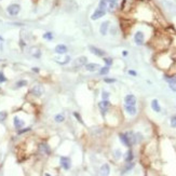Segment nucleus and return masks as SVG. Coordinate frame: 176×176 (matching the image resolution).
I'll return each mask as SVG.
<instances>
[{
    "label": "nucleus",
    "mask_w": 176,
    "mask_h": 176,
    "mask_svg": "<svg viewBox=\"0 0 176 176\" xmlns=\"http://www.w3.org/2000/svg\"><path fill=\"white\" fill-rule=\"evenodd\" d=\"M107 5H108V0H101L100 5H98V9L106 10L107 9Z\"/></svg>",
    "instance_id": "19"
},
{
    "label": "nucleus",
    "mask_w": 176,
    "mask_h": 176,
    "mask_svg": "<svg viewBox=\"0 0 176 176\" xmlns=\"http://www.w3.org/2000/svg\"><path fill=\"white\" fill-rule=\"evenodd\" d=\"M170 88H171L172 91L176 92V79L170 80Z\"/></svg>",
    "instance_id": "21"
},
{
    "label": "nucleus",
    "mask_w": 176,
    "mask_h": 176,
    "mask_svg": "<svg viewBox=\"0 0 176 176\" xmlns=\"http://www.w3.org/2000/svg\"><path fill=\"white\" fill-rule=\"evenodd\" d=\"M114 154H116V158L119 159L120 157H121V151H120V150H116V151H114Z\"/></svg>",
    "instance_id": "31"
},
{
    "label": "nucleus",
    "mask_w": 176,
    "mask_h": 176,
    "mask_svg": "<svg viewBox=\"0 0 176 176\" xmlns=\"http://www.w3.org/2000/svg\"><path fill=\"white\" fill-rule=\"evenodd\" d=\"M39 150L40 152H43V154H50V148L47 144H41L39 146Z\"/></svg>",
    "instance_id": "16"
},
{
    "label": "nucleus",
    "mask_w": 176,
    "mask_h": 176,
    "mask_svg": "<svg viewBox=\"0 0 176 176\" xmlns=\"http://www.w3.org/2000/svg\"><path fill=\"white\" fill-rule=\"evenodd\" d=\"M108 27H109V22H108V21H106V22L102 23L101 27H100V32H101L103 36H105L106 34H107Z\"/></svg>",
    "instance_id": "7"
},
{
    "label": "nucleus",
    "mask_w": 176,
    "mask_h": 176,
    "mask_svg": "<svg viewBox=\"0 0 176 176\" xmlns=\"http://www.w3.org/2000/svg\"><path fill=\"white\" fill-rule=\"evenodd\" d=\"M114 79H105V82H114Z\"/></svg>",
    "instance_id": "34"
},
{
    "label": "nucleus",
    "mask_w": 176,
    "mask_h": 176,
    "mask_svg": "<svg viewBox=\"0 0 176 176\" xmlns=\"http://www.w3.org/2000/svg\"><path fill=\"white\" fill-rule=\"evenodd\" d=\"M98 106H100V108H101V110L103 112H106V111L108 110V108H109L110 104H109V102L105 100V101H102L101 103L98 104Z\"/></svg>",
    "instance_id": "8"
},
{
    "label": "nucleus",
    "mask_w": 176,
    "mask_h": 176,
    "mask_svg": "<svg viewBox=\"0 0 176 176\" xmlns=\"http://www.w3.org/2000/svg\"><path fill=\"white\" fill-rule=\"evenodd\" d=\"M5 81H7V78L5 77L3 72L0 71V82H5Z\"/></svg>",
    "instance_id": "29"
},
{
    "label": "nucleus",
    "mask_w": 176,
    "mask_h": 176,
    "mask_svg": "<svg viewBox=\"0 0 176 176\" xmlns=\"http://www.w3.org/2000/svg\"><path fill=\"white\" fill-rule=\"evenodd\" d=\"M87 61H88V58H87L85 56H80V57H78V58L76 60L75 64H76V65H83V64H85V63H87Z\"/></svg>",
    "instance_id": "17"
},
{
    "label": "nucleus",
    "mask_w": 176,
    "mask_h": 176,
    "mask_svg": "<svg viewBox=\"0 0 176 176\" xmlns=\"http://www.w3.org/2000/svg\"><path fill=\"white\" fill-rule=\"evenodd\" d=\"M43 88L41 87V85H39V84H37V85H35L34 88L31 89V93L35 95V96H41L42 94H43Z\"/></svg>",
    "instance_id": "5"
},
{
    "label": "nucleus",
    "mask_w": 176,
    "mask_h": 176,
    "mask_svg": "<svg viewBox=\"0 0 176 176\" xmlns=\"http://www.w3.org/2000/svg\"><path fill=\"white\" fill-rule=\"evenodd\" d=\"M90 50H91V52L94 53L97 56H104L105 55V51H103L101 49L95 48V47H90Z\"/></svg>",
    "instance_id": "9"
},
{
    "label": "nucleus",
    "mask_w": 176,
    "mask_h": 176,
    "mask_svg": "<svg viewBox=\"0 0 176 176\" xmlns=\"http://www.w3.org/2000/svg\"><path fill=\"white\" fill-rule=\"evenodd\" d=\"M108 72H109V67L108 66L103 67V68H101V70H100V74H101V75H106V74H108Z\"/></svg>",
    "instance_id": "23"
},
{
    "label": "nucleus",
    "mask_w": 176,
    "mask_h": 176,
    "mask_svg": "<svg viewBox=\"0 0 176 176\" xmlns=\"http://www.w3.org/2000/svg\"><path fill=\"white\" fill-rule=\"evenodd\" d=\"M43 38L44 39H52V34H51V32H45V34H44L43 35Z\"/></svg>",
    "instance_id": "28"
},
{
    "label": "nucleus",
    "mask_w": 176,
    "mask_h": 176,
    "mask_svg": "<svg viewBox=\"0 0 176 176\" xmlns=\"http://www.w3.org/2000/svg\"><path fill=\"white\" fill-rule=\"evenodd\" d=\"M85 68H87V70H89V71H95L97 68H100V65H97V64H88V65L85 66Z\"/></svg>",
    "instance_id": "18"
},
{
    "label": "nucleus",
    "mask_w": 176,
    "mask_h": 176,
    "mask_svg": "<svg viewBox=\"0 0 176 176\" xmlns=\"http://www.w3.org/2000/svg\"><path fill=\"white\" fill-rule=\"evenodd\" d=\"M106 14V10H102V9H97L94 13L92 14V16H91V18H92L93 21H96V20H98V18H103L104 15Z\"/></svg>",
    "instance_id": "3"
},
{
    "label": "nucleus",
    "mask_w": 176,
    "mask_h": 176,
    "mask_svg": "<svg viewBox=\"0 0 176 176\" xmlns=\"http://www.w3.org/2000/svg\"><path fill=\"white\" fill-rule=\"evenodd\" d=\"M54 119H55L56 122H63V121H64V116H63V114H56Z\"/></svg>",
    "instance_id": "24"
},
{
    "label": "nucleus",
    "mask_w": 176,
    "mask_h": 176,
    "mask_svg": "<svg viewBox=\"0 0 176 176\" xmlns=\"http://www.w3.org/2000/svg\"><path fill=\"white\" fill-rule=\"evenodd\" d=\"M114 1H117V2H118V1H119V0H114Z\"/></svg>",
    "instance_id": "36"
},
{
    "label": "nucleus",
    "mask_w": 176,
    "mask_h": 176,
    "mask_svg": "<svg viewBox=\"0 0 176 176\" xmlns=\"http://www.w3.org/2000/svg\"><path fill=\"white\" fill-rule=\"evenodd\" d=\"M120 139H121V141H122L125 146H128V147H130V146H131L130 141H129V137H128V135H127V134H120Z\"/></svg>",
    "instance_id": "13"
},
{
    "label": "nucleus",
    "mask_w": 176,
    "mask_h": 176,
    "mask_svg": "<svg viewBox=\"0 0 176 176\" xmlns=\"http://www.w3.org/2000/svg\"><path fill=\"white\" fill-rule=\"evenodd\" d=\"M25 85H27L26 80H20V81L16 82V87L18 88H22V87H25Z\"/></svg>",
    "instance_id": "22"
},
{
    "label": "nucleus",
    "mask_w": 176,
    "mask_h": 176,
    "mask_svg": "<svg viewBox=\"0 0 176 176\" xmlns=\"http://www.w3.org/2000/svg\"><path fill=\"white\" fill-rule=\"evenodd\" d=\"M134 40H135L136 44H138V45H141V44L144 43L145 36H144V34H143L141 31H137L136 34H135V36H134Z\"/></svg>",
    "instance_id": "2"
},
{
    "label": "nucleus",
    "mask_w": 176,
    "mask_h": 176,
    "mask_svg": "<svg viewBox=\"0 0 176 176\" xmlns=\"http://www.w3.org/2000/svg\"><path fill=\"white\" fill-rule=\"evenodd\" d=\"M129 74H130V75H133V76H136V72H135V71H133V70H130V71H129Z\"/></svg>",
    "instance_id": "35"
},
{
    "label": "nucleus",
    "mask_w": 176,
    "mask_h": 176,
    "mask_svg": "<svg viewBox=\"0 0 176 176\" xmlns=\"http://www.w3.org/2000/svg\"><path fill=\"white\" fill-rule=\"evenodd\" d=\"M109 172H110V167L108 164H104V165H102V167H101L102 175H109Z\"/></svg>",
    "instance_id": "12"
},
{
    "label": "nucleus",
    "mask_w": 176,
    "mask_h": 176,
    "mask_svg": "<svg viewBox=\"0 0 176 176\" xmlns=\"http://www.w3.org/2000/svg\"><path fill=\"white\" fill-rule=\"evenodd\" d=\"M29 130H30V128H26L25 130H20V131H18V133H20V134H22V133L27 132V131H29Z\"/></svg>",
    "instance_id": "33"
},
{
    "label": "nucleus",
    "mask_w": 176,
    "mask_h": 176,
    "mask_svg": "<svg viewBox=\"0 0 176 176\" xmlns=\"http://www.w3.org/2000/svg\"><path fill=\"white\" fill-rule=\"evenodd\" d=\"M55 52L58 53V54H64V53L67 52V48L66 45H64V44H58L55 47Z\"/></svg>",
    "instance_id": "11"
},
{
    "label": "nucleus",
    "mask_w": 176,
    "mask_h": 176,
    "mask_svg": "<svg viewBox=\"0 0 176 176\" xmlns=\"http://www.w3.org/2000/svg\"><path fill=\"white\" fill-rule=\"evenodd\" d=\"M124 103H125V105L135 106V104H136V98H135L134 95L130 94V95H127V96L124 97Z\"/></svg>",
    "instance_id": "4"
},
{
    "label": "nucleus",
    "mask_w": 176,
    "mask_h": 176,
    "mask_svg": "<svg viewBox=\"0 0 176 176\" xmlns=\"http://www.w3.org/2000/svg\"><path fill=\"white\" fill-rule=\"evenodd\" d=\"M171 127H173V128H176V116L172 117V119H171Z\"/></svg>",
    "instance_id": "26"
},
{
    "label": "nucleus",
    "mask_w": 176,
    "mask_h": 176,
    "mask_svg": "<svg viewBox=\"0 0 176 176\" xmlns=\"http://www.w3.org/2000/svg\"><path fill=\"white\" fill-rule=\"evenodd\" d=\"M125 110H127V112L130 114H136V108H135V106H130V105H125Z\"/></svg>",
    "instance_id": "14"
},
{
    "label": "nucleus",
    "mask_w": 176,
    "mask_h": 176,
    "mask_svg": "<svg viewBox=\"0 0 176 176\" xmlns=\"http://www.w3.org/2000/svg\"><path fill=\"white\" fill-rule=\"evenodd\" d=\"M133 160V152L132 150H129L128 152H127V156H125V161L127 162H130V161H132Z\"/></svg>",
    "instance_id": "20"
},
{
    "label": "nucleus",
    "mask_w": 176,
    "mask_h": 176,
    "mask_svg": "<svg viewBox=\"0 0 176 176\" xmlns=\"http://www.w3.org/2000/svg\"><path fill=\"white\" fill-rule=\"evenodd\" d=\"M104 62L106 63V64H107V65H111V64H112V60H111V58H105V60H104Z\"/></svg>",
    "instance_id": "30"
},
{
    "label": "nucleus",
    "mask_w": 176,
    "mask_h": 176,
    "mask_svg": "<svg viewBox=\"0 0 176 176\" xmlns=\"http://www.w3.org/2000/svg\"><path fill=\"white\" fill-rule=\"evenodd\" d=\"M70 159L67 157H62L61 158V165L63 167L64 170H69L70 169Z\"/></svg>",
    "instance_id": "6"
},
{
    "label": "nucleus",
    "mask_w": 176,
    "mask_h": 176,
    "mask_svg": "<svg viewBox=\"0 0 176 176\" xmlns=\"http://www.w3.org/2000/svg\"><path fill=\"white\" fill-rule=\"evenodd\" d=\"M151 108H152L156 112H160L161 108H160V105H159V103L157 100H154V101L151 102Z\"/></svg>",
    "instance_id": "15"
},
{
    "label": "nucleus",
    "mask_w": 176,
    "mask_h": 176,
    "mask_svg": "<svg viewBox=\"0 0 176 176\" xmlns=\"http://www.w3.org/2000/svg\"><path fill=\"white\" fill-rule=\"evenodd\" d=\"M108 97H109V93L103 92V98H104V100H106V98H108Z\"/></svg>",
    "instance_id": "32"
},
{
    "label": "nucleus",
    "mask_w": 176,
    "mask_h": 176,
    "mask_svg": "<svg viewBox=\"0 0 176 176\" xmlns=\"http://www.w3.org/2000/svg\"><path fill=\"white\" fill-rule=\"evenodd\" d=\"M20 11H21V7L20 5L18 3H12V5H10L8 8H7V12L11 15V16H15V15H18L20 13Z\"/></svg>",
    "instance_id": "1"
},
{
    "label": "nucleus",
    "mask_w": 176,
    "mask_h": 176,
    "mask_svg": "<svg viewBox=\"0 0 176 176\" xmlns=\"http://www.w3.org/2000/svg\"><path fill=\"white\" fill-rule=\"evenodd\" d=\"M13 123H14V127L16 129H22L23 127H24V121L20 119L18 117H14Z\"/></svg>",
    "instance_id": "10"
},
{
    "label": "nucleus",
    "mask_w": 176,
    "mask_h": 176,
    "mask_svg": "<svg viewBox=\"0 0 176 176\" xmlns=\"http://www.w3.org/2000/svg\"><path fill=\"white\" fill-rule=\"evenodd\" d=\"M133 167H134V163H132V162H131V163H129L128 165L125 167V169H124L123 173H124V172H125V171H129V170H131V169H132Z\"/></svg>",
    "instance_id": "27"
},
{
    "label": "nucleus",
    "mask_w": 176,
    "mask_h": 176,
    "mask_svg": "<svg viewBox=\"0 0 176 176\" xmlns=\"http://www.w3.org/2000/svg\"><path fill=\"white\" fill-rule=\"evenodd\" d=\"M7 112L5 111H0V122H2V121H5V118H7Z\"/></svg>",
    "instance_id": "25"
}]
</instances>
